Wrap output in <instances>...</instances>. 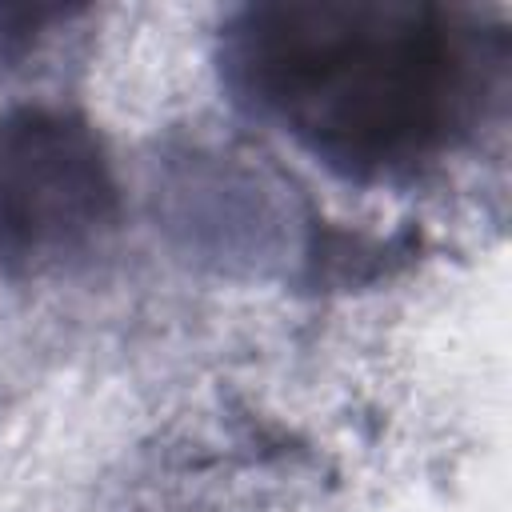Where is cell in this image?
<instances>
[{
	"label": "cell",
	"mask_w": 512,
	"mask_h": 512,
	"mask_svg": "<svg viewBox=\"0 0 512 512\" xmlns=\"http://www.w3.org/2000/svg\"><path fill=\"white\" fill-rule=\"evenodd\" d=\"M512 36L432 0H260L220 28L228 100L360 188H412L508 92Z\"/></svg>",
	"instance_id": "1"
},
{
	"label": "cell",
	"mask_w": 512,
	"mask_h": 512,
	"mask_svg": "<svg viewBox=\"0 0 512 512\" xmlns=\"http://www.w3.org/2000/svg\"><path fill=\"white\" fill-rule=\"evenodd\" d=\"M120 224L100 132L68 108L0 112V276L44 280L92 260Z\"/></svg>",
	"instance_id": "2"
}]
</instances>
